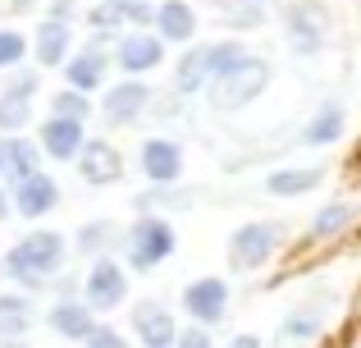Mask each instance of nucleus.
Returning a JSON list of instances; mask_svg holds the SVG:
<instances>
[{
  "mask_svg": "<svg viewBox=\"0 0 361 348\" xmlns=\"http://www.w3.org/2000/svg\"><path fill=\"white\" fill-rule=\"evenodd\" d=\"M64 261H69V239L60 229H32L5 252V275L27 294H42L46 284L60 280Z\"/></svg>",
  "mask_w": 361,
  "mask_h": 348,
  "instance_id": "f257e3e1",
  "label": "nucleus"
},
{
  "mask_svg": "<svg viewBox=\"0 0 361 348\" xmlns=\"http://www.w3.org/2000/svg\"><path fill=\"white\" fill-rule=\"evenodd\" d=\"M265 88H270V60L247 51L238 64H229L224 73H215V78L206 83V101H211V110H220V115H238V110H247Z\"/></svg>",
  "mask_w": 361,
  "mask_h": 348,
  "instance_id": "f03ea898",
  "label": "nucleus"
},
{
  "mask_svg": "<svg viewBox=\"0 0 361 348\" xmlns=\"http://www.w3.org/2000/svg\"><path fill=\"white\" fill-rule=\"evenodd\" d=\"M123 257H128V270H137V275H151L156 266H165L169 257H174V248H178V234H174V224L165 220V215H156V211H147V215H137V220L123 229Z\"/></svg>",
  "mask_w": 361,
  "mask_h": 348,
  "instance_id": "7ed1b4c3",
  "label": "nucleus"
},
{
  "mask_svg": "<svg viewBox=\"0 0 361 348\" xmlns=\"http://www.w3.org/2000/svg\"><path fill=\"white\" fill-rule=\"evenodd\" d=\"M283 239H288V224L283 220H247V224H238V229L229 234V266L243 270V275H252V270H261L265 261L283 248Z\"/></svg>",
  "mask_w": 361,
  "mask_h": 348,
  "instance_id": "20e7f679",
  "label": "nucleus"
},
{
  "mask_svg": "<svg viewBox=\"0 0 361 348\" xmlns=\"http://www.w3.org/2000/svg\"><path fill=\"white\" fill-rule=\"evenodd\" d=\"M283 32H288V46L307 60V55H320L329 42V14L325 5H316V0H293L288 9H283Z\"/></svg>",
  "mask_w": 361,
  "mask_h": 348,
  "instance_id": "39448f33",
  "label": "nucleus"
},
{
  "mask_svg": "<svg viewBox=\"0 0 361 348\" xmlns=\"http://www.w3.org/2000/svg\"><path fill=\"white\" fill-rule=\"evenodd\" d=\"M82 303L92 307V312H115V307L128 303V270L119 266L115 257H97L87 270V280H82Z\"/></svg>",
  "mask_w": 361,
  "mask_h": 348,
  "instance_id": "423d86ee",
  "label": "nucleus"
},
{
  "mask_svg": "<svg viewBox=\"0 0 361 348\" xmlns=\"http://www.w3.org/2000/svg\"><path fill=\"white\" fill-rule=\"evenodd\" d=\"M178 303L192 316V325H206V330H211V325H220L224 316H229V280L202 275V280H192V284H183Z\"/></svg>",
  "mask_w": 361,
  "mask_h": 348,
  "instance_id": "0eeeda50",
  "label": "nucleus"
},
{
  "mask_svg": "<svg viewBox=\"0 0 361 348\" xmlns=\"http://www.w3.org/2000/svg\"><path fill=\"white\" fill-rule=\"evenodd\" d=\"M110 37H92L87 46H82V51H73L69 60L60 64L64 69V88H73V92H97V88H106V73H110Z\"/></svg>",
  "mask_w": 361,
  "mask_h": 348,
  "instance_id": "6e6552de",
  "label": "nucleus"
},
{
  "mask_svg": "<svg viewBox=\"0 0 361 348\" xmlns=\"http://www.w3.org/2000/svg\"><path fill=\"white\" fill-rule=\"evenodd\" d=\"M147 106H151L147 78H123V83H110V88H106L97 115L106 119L110 128H128V124H137V119H142V110H147Z\"/></svg>",
  "mask_w": 361,
  "mask_h": 348,
  "instance_id": "1a4fd4ad",
  "label": "nucleus"
},
{
  "mask_svg": "<svg viewBox=\"0 0 361 348\" xmlns=\"http://www.w3.org/2000/svg\"><path fill=\"white\" fill-rule=\"evenodd\" d=\"M9 206H14V215H23V220H42V215H51L55 206H60V184L46 170H37L27 179H14V184H9Z\"/></svg>",
  "mask_w": 361,
  "mask_h": 348,
  "instance_id": "9d476101",
  "label": "nucleus"
},
{
  "mask_svg": "<svg viewBox=\"0 0 361 348\" xmlns=\"http://www.w3.org/2000/svg\"><path fill=\"white\" fill-rule=\"evenodd\" d=\"M110 60H115L128 78H142V73H151V69L165 64V42H160L156 32H147V28H133V32L119 37V46H115Z\"/></svg>",
  "mask_w": 361,
  "mask_h": 348,
  "instance_id": "9b49d317",
  "label": "nucleus"
},
{
  "mask_svg": "<svg viewBox=\"0 0 361 348\" xmlns=\"http://www.w3.org/2000/svg\"><path fill=\"white\" fill-rule=\"evenodd\" d=\"M137 170L156 188L178 184V179H183V147H178L174 138H147V143L137 147Z\"/></svg>",
  "mask_w": 361,
  "mask_h": 348,
  "instance_id": "f8f14e48",
  "label": "nucleus"
},
{
  "mask_svg": "<svg viewBox=\"0 0 361 348\" xmlns=\"http://www.w3.org/2000/svg\"><path fill=\"white\" fill-rule=\"evenodd\" d=\"M82 143H87V124H78V119L51 115V119H42V128H37V147H42V156H51V161H60V165L78 161Z\"/></svg>",
  "mask_w": 361,
  "mask_h": 348,
  "instance_id": "ddd939ff",
  "label": "nucleus"
},
{
  "mask_svg": "<svg viewBox=\"0 0 361 348\" xmlns=\"http://www.w3.org/2000/svg\"><path fill=\"white\" fill-rule=\"evenodd\" d=\"M133 335H137L142 348H174L178 321L160 298H142V303L133 307Z\"/></svg>",
  "mask_w": 361,
  "mask_h": 348,
  "instance_id": "4468645a",
  "label": "nucleus"
},
{
  "mask_svg": "<svg viewBox=\"0 0 361 348\" xmlns=\"http://www.w3.org/2000/svg\"><path fill=\"white\" fill-rule=\"evenodd\" d=\"M73 165H78L82 184H92V188H106V184H119L123 179V156L106 143V138H87Z\"/></svg>",
  "mask_w": 361,
  "mask_h": 348,
  "instance_id": "2eb2a0df",
  "label": "nucleus"
},
{
  "mask_svg": "<svg viewBox=\"0 0 361 348\" xmlns=\"http://www.w3.org/2000/svg\"><path fill=\"white\" fill-rule=\"evenodd\" d=\"M151 28H156V37L165 46H192V37H197V9L188 5V0H160Z\"/></svg>",
  "mask_w": 361,
  "mask_h": 348,
  "instance_id": "dca6fc26",
  "label": "nucleus"
},
{
  "mask_svg": "<svg viewBox=\"0 0 361 348\" xmlns=\"http://www.w3.org/2000/svg\"><path fill=\"white\" fill-rule=\"evenodd\" d=\"M46 325H51L60 340H69V344H82L92 330H97V312H92L82 298H60V303L46 312Z\"/></svg>",
  "mask_w": 361,
  "mask_h": 348,
  "instance_id": "f3484780",
  "label": "nucleus"
},
{
  "mask_svg": "<svg viewBox=\"0 0 361 348\" xmlns=\"http://www.w3.org/2000/svg\"><path fill=\"white\" fill-rule=\"evenodd\" d=\"M32 55H37L42 69H60V64L73 55V28L55 23V18H42L37 32H32Z\"/></svg>",
  "mask_w": 361,
  "mask_h": 348,
  "instance_id": "a211bd4d",
  "label": "nucleus"
},
{
  "mask_svg": "<svg viewBox=\"0 0 361 348\" xmlns=\"http://www.w3.org/2000/svg\"><path fill=\"white\" fill-rule=\"evenodd\" d=\"M343 128H348V110L338 106V101H325V106L307 119V128L298 133V143L302 147H334L338 138H343Z\"/></svg>",
  "mask_w": 361,
  "mask_h": 348,
  "instance_id": "6ab92c4d",
  "label": "nucleus"
},
{
  "mask_svg": "<svg viewBox=\"0 0 361 348\" xmlns=\"http://www.w3.org/2000/svg\"><path fill=\"white\" fill-rule=\"evenodd\" d=\"M206 83H211V51L202 46H188L183 55H178L174 64V92L178 97H197V92H206Z\"/></svg>",
  "mask_w": 361,
  "mask_h": 348,
  "instance_id": "aec40b11",
  "label": "nucleus"
},
{
  "mask_svg": "<svg viewBox=\"0 0 361 348\" xmlns=\"http://www.w3.org/2000/svg\"><path fill=\"white\" fill-rule=\"evenodd\" d=\"M325 184V170L320 165H288V170L265 174V193L270 197H307L311 188Z\"/></svg>",
  "mask_w": 361,
  "mask_h": 348,
  "instance_id": "412c9836",
  "label": "nucleus"
},
{
  "mask_svg": "<svg viewBox=\"0 0 361 348\" xmlns=\"http://www.w3.org/2000/svg\"><path fill=\"white\" fill-rule=\"evenodd\" d=\"M0 156H5V179L9 184L42 170V147H37L32 138H23V133H9L5 143H0Z\"/></svg>",
  "mask_w": 361,
  "mask_h": 348,
  "instance_id": "4be33fe9",
  "label": "nucleus"
},
{
  "mask_svg": "<svg viewBox=\"0 0 361 348\" xmlns=\"http://www.w3.org/2000/svg\"><path fill=\"white\" fill-rule=\"evenodd\" d=\"M32 298L27 294H0V340H23L32 330Z\"/></svg>",
  "mask_w": 361,
  "mask_h": 348,
  "instance_id": "5701e85b",
  "label": "nucleus"
},
{
  "mask_svg": "<svg viewBox=\"0 0 361 348\" xmlns=\"http://www.w3.org/2000/svg\"><path fill=\"white\" fill-rule=\"evenodd\" d=\"M119 243H123V229L115 220H87L78 229V239H73V248L97 261V257H110V248H119Z\"/></svg>",
  "mask_w": 361,
  "mask_h": 348,
  "instance_id": "b1692460",
  "label": "nucleus"
},
{
  "mask_svg": "<svg viewBox=\"0 0 361 348\" xmlns=\"http://www.w3.org/2000/svg\"><path fill=\"white\" fill-rule=\"evenodd\" d=\"M353 215H357L353 202H329L325 211L311 215V239H334V234H343L348 224H353Z\"/></svg>",
  "mask_w": 361,
  "mask_h": 348,
  "instance_id": "393cba45",
  "label": "nucleus"
},
{
  "mask_svg": "<svg viewBox=\"0 0 361 348\" xmlns=\"http://www.w3.org/2000/svg\"><path fill=\"white\" fill-rule=\"evenodd\" d=\"M316 330H320V312L316 307H298V312H288L283 325H279L283 344H307V340H316Z\"/></svg>",
  "mask_w": 361,
  "mask_h": 348,
  "instance_id": "a878e982",
  "label": "nucleus"
},
{
  "mask_svg": "<svg viewBox=\"0 0 361 348\" xmlns=\"http://www.w3.org/2000/svg\"><path fill=\"white\" fill-rule=\"evenodd\" d=\"M51 115H64V119H78V124H87L92 115H97V106H92L87 92H73V88H60L51 97Z\"/></svg>",
  "mask_w": 361,
  "mask_h": 348,
  "instance_id": "bb28decb",
  "label": "nucleus"
},
{
  "mask_svg": "<svg viewBox=\"0 0 361 348\" xmlns=\"http://www.w3.org/2000/svg\"><path fill=\"white\" fill-rule=\"evenodd\" d=\"M27 124H32V101L0 92V133H23Z\"/></svg>",
  "mask_w": 361,
  "mask_h": 348,
  "instance_id": "cd10ccee",
  "label": "nucleus"
},
{
  "mask_svg": "<svg viewBox=\"0 0 361 348\" xmlns=\"http://www.w3.org/2000/svg\"><path fill=\"white\" fill-rule=\"evenodd\" d=\"M27 55V37L18 28H0V69H18Z\"/></svg>",
  "mask_w": 361,
  "mask_h": 348,
  "instance_id": "c85d7f7f",
  "label": "nucleus"
},
{
  "mask_svg": "<svg viewBox=\"0 0 361 348\" xmlns=\"http://www.w3.org/2000/svg\"><path fill=\"white\" fill-rule=\"evenodd\" d=\"M87 23L97 28L101 37H119V28H123V14H119V9H115V5L106 0V5H97V9L87 14Z\"/></svg>",
  "mask_w": 361,
  "mask_h": 348,
  "instance_id": "c756f323",
  "label": "nucleus"
},
{
  "mask_svg": "<svg viewBox=\"0 0 361 348\" xmlns=\"http://www.w3.org/2000/svg\"><path fill=\"white\" fill-rule=\"evenodd\" d=\"M37 88H42V73H32V69H18V73H14V78H9L0 92H9V97H27V101H32V97H37Z\"/></svg>",
  "mask_w": 361,
  "mask_h": 348,
  "instance_id": "7c9ffc66",
  "label": "nucleus"
},
{
  "mask_svg": "<svg viewBox=\"0 0 361 348\" xmlns=\"http://www.w3.org/2000/svg\"><path fill=\"white\" fill-rule=\"evenodd\" d=\"M174 348H215V340H211V330H206V325H178Z\"/></svg>",
  "mask_w": 361,
  "mask_h": 348,
  "instance_id": "2f4dec72",
  "label": "nucleus"
},
{
  "mask_svg": "<svg viewBox=\"0 0 361 348\" xmlns=\"http://www.w3.org/2000/svg\"><path fill=\"white\" fill-rule=\"evenodd\" d=\"M82 344H87V348H133L119 330H110V325H101V321H97V330H92Z\"/></svg>",
  "mask_w": 361,
  "mask_h": 348,
  "instance_id": "473e14b6",
  "label": "nucleus"
},
{
  "mask_svg": "<svg viewBox=\"0 0 361 348\" xmlns=\"http://www.w3.org/2000/svg\"><path fill=\"white\" fill-rule=\"evenodd\" d=\"M73 14H78V5H73V0H55V5L46 9V18H55V23H73Z\"/></svg>",
  "mask_w": 361,
  "mask_h": 348,
  "instance_id": "72a5a7b5",
  "label": "nucleus"
},
{
  "mask_svg": "<svg viewBox=\"0 0 361 348\" xmlns=\"http://www.w3.org/2000/svg\"><path fill=\"white\" fill-rule=\"evenodd\" d=\"M224 348H261V340H256V335H233Z\"/></svg>",
  "mask_w": 361,
  "mask_h": 348,
  "instance_id": "f704fd0d",
  "label": "nucleus"
},
{
  "mask_svg": "<svg viewBox=\"0 0 361 348\" xmlns=\"http://www.w3.org/2000/svg\"><path fill=\"white\" fill-rule=\"evenodd\" d=\"M5 215H14V206H9V188L0 184V220H5Z\"/></svg>",
  "mask_w": 361,
  "mask_h": 348,
  "instance_id": "c9c22d12",
  "label": "nucleus"
},
{
  "mask_svg": "<svg viewBox=\"0 0 361 348\" xmlns=\"http://www.w3.org/2000/svg\"><path fill=\"white\" fill-rule=\"evenodd\" d=\"M0 348H32L27 340H0Z\"/></svg>",
  "mask_w": 361,
  "mask_h": 348,
  "instance_id": "e433bc0d",
  "label": "nucleus"
},
{
  "mask_svg": "<svg viewBox=\"0 0 361 348\" xmlns=\"http://www.w3.org/2000/svg\"><path fill=\"white\" fill-rule=\"evenodd\" d=\"M0 179H5V156H0Z\"/></svg>",
  "mask_w": 361,
  "mask_h": 348,
  "instance_id": "4c0bfd02",
  "label": "nucleus"
},
{
  "mask_svg": "<svg viewBox=\"0 0 361 348\" xmlns=\"http://www.w3.org/2000/svg\"><path fill=\"white\" fill-rule=\"evenodd\" d=\"M256 5H261V0H256Z\"/></svg>",
  "mask_w": 361,
  "mask_h": 348,
  "instance_id": "58836bf2",
  "label": "nucleus"
}]
</instances>
